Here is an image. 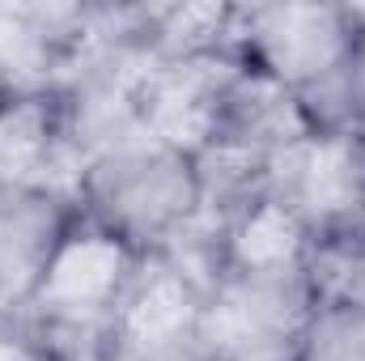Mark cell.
Here are the masks:
<instances>
[{
	"instance_id": "12",
	"label": "cell",
	"mask_w": 365,
	"mask_h": 361,
	"mask_svg": "<svg viewBox=\"0 0 365 361\" xmlns=\"http://www.w3.org/2000/svg\"><path fill=\"white\" fill-rule=\"evenodd\" d=\"M297 361H365V310L353 306H319Z\"/></svg>"
},
{
	"instance_id": "10",
	"label": "cell",
	"mask_w": 365,
	"mask_h": 361,
	"mask_svg": "<svg viewBox=\"0 0 365 361\" xmlns=\"http://www.w3.org/2000/svg\"><path fill=\"white\" fill-rule=\"evenodd\" d=\"M302 272H306L319 306L365 310V225L310 234Z\"/></svg>"
},
{
	"instance_id": "2",
	"label": "cell",
	"mask_w": 365,
	"mask_h": 361,
	"mask_svg": "<svg viewBox=\"0 0 365 361\" xmlns=\"http://www.w3.org/2000/svg\"><path fill=\"white\" fill-rule=\"evenodd\" d=\"M77 200L86 217L149 255L162 251L200 208V171L195 158L158 136L123 141L119 149L93 158L81 171Z\"/></svg>"
},
{
	"instance_id": "9",
	"label": "cell",
	"mask_w": 365,
	"mask_h": 361,
	"mask_svg": "<svg viewBox=\"0 0 365 361\" xmlns=\"http://www.w3.org/2000/svg\"><path fill=\"white\" fill-rule=\"evenodd\" d=\"M56 98L17 93L0 98V187H47L56 191Z\"/></svg>"
},
{
	"instance_id": "5",
	"label": "cell",
	"mask_w": 365,
	"mask_h": 361,
	"mask_svg": "<svg viewBox=\"0 0 365 361\" xmlns=\"http://www.w3.org/2000/svg\"><path fill=\"white\" fill-rule=\"evenodd\" d=\"M238 64H242V56H234V51L153 60L136 90L145 132L191 158L200 149H208L217 136L221 102H225V90H230Z\"/></svg>"
},
{
	"instance_id": "13",
	"label": "cell",
	"mask_w": 365,
	"mask_h": 361,
	"mask_svg": "<svg viewBox=\"0 0 365 361\" xmlns=\"http://www.w3.org/2000/svg\"><path fill=\"white\" fill-rule=\"evenodd\" d=\"M90 361H208L195 340H132V336H106Z\"/></svg>"
},
{
	"instance_id": "8",
	"label": "cell",
	"mask_w": 365,
	"mask_h": 361,
	"mask_svg": "<svg viewBox=\"0 0 365 361\" xmlns=\"http://www.w3.org/2000/svg\"><path fill=\"white\" fill-rule=\"evenodd\" d=\"M306 132H314V123H310L306 106L297 102V93H289L280 81H272L268 73H259L242 60L230 90H225L212 145H230V149H242L255 158H272L284 145L302 141Z\"/></svg>"
},
{
	"instance_id": "15",
	"label": "cell",
	"mask_w": 365,
	"mask_h": 361,
	"mask_svg": "<svg viewBox=\"0 0 365 361\" xmlns=\"http://www.w3.org/2000/svg\"><path fill=\"white\" fill-rule=\"evenodd\" d=\"M353 132L365 141V86H361V98H357V115H353Z\"/></svg>"
},
{
	"instance_id": "4",
	"label": "cell",
	"mask_w": 365,
	"mask_h": 361,
	"mask_svg": "<svg viewBox=\"0 0 365 361\" xmlns=\"http://www.w3.org/2000/svg\"><path fill=\"white\" fill-rule=\"evenodd\" d=\"M264 195L306 234L365 225V141L353 128H314L268 158Z\"/></svg>"
},
{
	"instance_id": "14",
	"label": "cell",
	"mask_w": 365,
	"mask_h": 361,
	"mask_svg": "<svg viewBox=\"0 0 365 361\" xmlns=\"http://www.w3.org/2000/svg\"><path fill=\"white\" fill-rule=\"evenodd\" d=\"M0 361H56L51 353H43L34 340H26L13 323L0 327Z\"/></svg>"
},
{
	"instance_id": "16",
	"label": "cell",
	"mask_w": 365,
	"mask_h": 361,
	"mask_svg": "<svg viewBox=\"0 0 365 361\" xmlns=\"http://www.w3.org/2000/svg\"><path fill=\"white\" fill-rule=\"evenodd\" d=\"M0 327H4V323H0Z\"/></svg>"
},
{
	"instance_id": "6",
	"label": "cell",
	"mask_w": 365,
	"mask_h": 361,
	"mask_svg": "<svg viewBox=\"0 0 365 361\" xmlns=\"http://www.w3.org/2000/svg\"><path fill=\"white\" fill-rule=\"evenodd\" d=\"M64 195L47 187H0V323L34 302L64 234L73 230Z\"/></svg>"
},
{
	"instance_id": "7",
	"label": "cell",
	"mask_w": 365,
	"mask_h": 361,
	"mask_svg": "<svg viewBox=\"0 0 365 361\" xmlns=\"http://www.w3.org/2000/svg\"><path fill=\"white\" fill-rule=\"evenodd\" d=\"M204 285L195 276L149 251L136 260V272L119 298L110 336H132V340H195L200 310H204Z\"/></svg>"
},
{
	"instance_id": "11",
	"label": "cell",
	"mask_w": 365,
	"mask_h": 361,
	"mask_svg": "<svg viewBox=\"0 0 365 361\" xmlns=\"http://www.w3.org/2000/svg\"><path fill=\"white\" fill-rule=\"evenodd\" d=\"M310 234L297 217H289L268 195L238 213L230 230V260L225 268H302Z\"/></svg>"
},
{
	"instance_id": "1",
	"label": "cell",
	"mask_w": 365,
	"mask_h": 361,
	"mask_svg": "<svg viewBox=\"0 0 365 361\" xmlns=\"http://www.w3.org/2000/svg\"><path fill=\"white\" fill-rule=\"evenodd\" d=\"M238 56L280 81L314 128H353L361 98V26L340 4H251L234 9Z\"/></svg>"
},
{
	"instance_id": "3",
	"label": "cell",
	"mask_w": 365,
	"mask_h": 361,
	"mask_svg": "<svg viewBox=\"0 0 365 361\" xmlns=\"http://www.w3.org/2000/svg\"><path fill=\"white\" fill-rule=\"evenodd\" d=\"M314 310L302 268H225L204 293L195 345L208 361H297Z\"/></svg>"
}]
</instances>
